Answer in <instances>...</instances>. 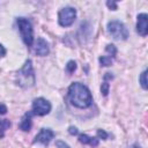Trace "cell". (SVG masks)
Instances as JSON below:
<instances>
[{
  "instance_id": "cell-10",
  "label": "cell",
  "mask_w": 148,
  "mask_h": 148,
  "mask_svg": "<svg viewBox=\"0 0 148 148\" xmlns=\"http://www.w3.org/2000/svg\"><path fill=\"white\" fill-rule=\"evenodd\" d=\"M34 51L36 54L38 56H46L49 53V45L46 43V40H44L43 38H37L35 46H34Z\"/></svg>"
},
{
  "instance_id": "cell-19",
  "label": "cell",
  "mask_w": 148,
  "mask_h": 148,
  "mask_svg": "<svg viewBox=\"0 0 148 148\" xmlns=\"http://www.w3.org/2000/svg\"><path fill=\"white\" fill-rule=\"evenodd\" d=\"M5 53H6V50H5V47L0 44V58H2V57L5 56Z\"/></svg>"
},
{
  "instance_id": "cell-3",
  "label": "cell",
  "mask_w": 148,
  "mask_h": 148,
  "mask_svg": "<svg viewBox=\"0 0 148 148\" xmlns=\"http://www.w3.org/2000/svg\"><path fill=\"white\" fill-rule=\"evenodd\" d=\"M17 25H18L23 42L25 43V45L31 46L32 42H34V32H32L31 22L25 17H18L17 18Z\"/></svg>"
},
{
  "instance_id": "cell-14",
  "label": "cell",
  "mask_w": 148,
  "mask_h": 148,
  "mask_svg": "<svg viewBox=\"0 0 148 148\" xmlns=\"http://www.w3.org/2000/svg\"><path fill=\"white\" fill-rule=\"evenodd\" d=\"M10 126V121L8 119H0V136H3L5 131Z\"/></svg>"
},
{
  "instance_id": "cell-18",
  "label": "cell",
  "mask_w": 148,
  "mask_h": 148,
  "mask_svg": "<svg viewBox=\"0 0 148 148\" xmlns=\"http://www.w3.org/2000/svg\"><path fill=\"white\" fill-rule=\"evenodd\" d=\"M56 145H57V147L58 148H69V146L68 145H66L65 142H62V141H57L56 142Z\"/></svg>"
},
{
  "instance_id": "cell-7",
  "label": "cell",
  "mask_w": 148,
  "mask_h": 148,
  "mask_svg": "<svg viewBox=\"0 0 148 148\" xmlns=\"http://www.w3.org/2000/svg\"><path fill=\"white\" fill-rule=\"evenodd\" d=\"M105 52H106V54H105V56H102V57L99 58V62H101L102 66H110V65L112 64L114 57H116L117 50H116L114 45L109 44V45H106Z\"/></svg>"
},
{
  "instance_id": "cell-20",
  "label": "cell",
  "mask_w": 148,
  "mask_h": 148,
  "mask_svg": "<svg viewBox=\"0 0 148 148\" xmlns=\"http://www.w3.org/2000/svg\"><path fill=\"white\" fill-rule=\"evenodd\" d=\"M106 5H108V6H109V7H110V8H111V7H112V8H113V9H116V8H117V5H116V3H114V2H110V1H108V3H106Z\"/></svg>"
},
{
  "instance_id": "cell-2",
  "label": "cell",
  "mask_w": 148,
  "mask_h": 148,
  "mask_svg": "<svg viewBox=\"0 0 148 148\" xmlns=\"http://www.w3.org/2000/svg\"><path fill=\"white\" fill-rule=\"evenodd\" d=\"M16 82H17L18 86H21L23 88H28V87L34 86V83H35V74H34L31 60H27L24 62L23 67L21 68V71L17 72Z\"/></svg>"
},
{
  "instance_id": "cell-5",
  "label": "cell",
  "mask_w": 148,
  "mask_h": 148,
  "mask_svg": "<svg viewBox=\"0 0 148 148\" xmlns=\"http://www.w3.org/2000/svg\"><path fill=\"white\" fill-rule=\"evenodd\" d=\"M76 17V10L73 7H65L59 12L58 20L59 24L62 27H69Z\"/></svg>"
},
{
  "instance_id": "cell-15",
  "label": "cell",
  "mask_w": 148,
  "mask_h": 148,
  "mask_svg": "<svg viewBox=\"0 0 148 148\" xmlns=\"http://www.w3.org/2000/svg\"><path fill=\"white\" fill-rule=\"evenodd\" d=\"M146 76H147V71H143L140 75V83L142 86L143 89H147V80H146Z\"/></svg>"
},
{
  "instance_id": "cell-17",
  "label": "cell",
  "mask_w": 148,
  "mask_h": 148,
  "mask_svg": "<svg viewBox=\"0 0 148 148\" xmlns=\"http://www.w3.org/2000/svg\"><path fill=\"white\" fill-rule=\"evenodd\" d=\"M97 135H98L99 138H102V139H106V138H108V134H106L103 130H98V131H97Z\"/></svg>"
},
{
  "instance_id": "cell-1",
  "label": "cell",
  "mask_w": 148,
  "mask_h": 148,
  "mask_svg": "<svg viewBox=\"0 0 148 148\" xmlns=\"http://www.w3.org/2000/svg\"><path fill=\"white\" fill-rule=\"evenodd\" d=\"M68 98L73 105L81 108V109L90 106L92 102V97H91L89 89L80 82H74L69 86Z\"/></svg>"
},
{
  "instance_id": "cell-12",
  "label": "cell",
  "mask_w": 148,
  "mask_h": 148,
  "mask_svg": "<svg viewBox=\"0 0 148 148\" xmlns=\"http://www.w3.org/2000/svg\"><path fill=\"white\" fill-rule=\"evenodd\" d=\"M20 128L23 131H29L31 128V112H28L23 116L20 123Z\"/></svg>"
},
{
  "instance_id": "cell-4",
  "label": "cell",
  "mask_w": 148,
  "mask_h": 148,
  "mask_svg": "<svg viewBox=\"0 0 148 148\" xmlns=\"http://www.w3.org/2000/svg\"><path fill=\"white\" fill-rule=\"evenodd\" d=\"M108 31L114 39H126L128 31L126 27L119 21H111L108 23Z\"/></svg>"
},
{
  "instance_id": "cell-9",
  "label": "cell",
  "mask_w": 148,
  "mask_h": 148,
  "mask_svg": "<svg viewBox=\"0 0 148 148\" xmlns=\"http://www.w3.org/2000/svg\"><path fill=\"white\" fill-rule=\"evenodd\" d=\"M54 136V133L50 130V128H42L40 132L36 135L34 142H40L44 145H47Z\"/></svg>"
},
{
  "instance_id": "cell-8",
  "label": "cell",
  "mask_w": 148,
  "mask_h": 148,
  "mask_svg": "<svg viewBox=\"0 0 148 148\" xmlns=\"http://www.w3.org/2000/svg\"><path fill=\"white\" fill-rule=\"evenodd\" d=\"M136 31L141 36H146L148 34V16H147V14L142 13V14H139L138 15Z\"/></svg>"
},
{
  "instance_id": "cell-16",
  "label": "cell",
  "mask_w": 148,
  "mask_h": 148,
  "mask_svg": "<svg viewBox=\"0 0 148 148\" xmlns=\"http://www.w3.org/2000/svg\"><path fill=\"white\" fill-rule=\"evenodd\" d=\"M75 68H76L75 61H68V64H67V66H66V69H67L69 73H73V72L75 71Z\"/></svg>"
},
{
  "instance_id": "cell-11",
  "label": "cell",
  "mask_w": 148,
  "mask_h": 148,
  "mask_svg": "<svg viewBox=\"0 0 148 148\" xmlns=\"http://www.w3.org/2000/svg\"><path fill=\"white\" fill-rule=\"evenodd\" d=\"M79 141L81 143H84V145H90L92 147H96L98 145V139L97 138H91L87 134H80L79 136Z\"/></svg>"
},
{
  "instance_id": "cell-6",
  "label": "cell",
  "mask_w": 148,
  "mask_h": 148,
  "mask_svg": "<svg viewBox=\"0 0 148 148\" xmlns=\"http://www.w3.org/2000/svg\"><path fill=\"white\" fill-rule=\"evenodd\" d=\"M51 110V104L50 102H47L45 98L39 97L36 98L32 102V113L37 114V116H45L50 112Z\"/></svg>"
},
{
  "instance_id": "cell-22",
  "label": "cell",
  "mask_w": 148,
  "mask_h": 148,
  "mask_svg": "<svg viewBox=\"0 0 148 148\" xmlns=\"http://www.w3.org/2000/svg\"><path fill=\"white\" fill-rule=\"evenodd\" d=\"M128 148H141V147L138 146V145H133V146H131V147H128Z\"/></svg>"
},
{
  "instance_id": "cell-21",
  "label": "cell",
  "mask_w": 148,
  "mask_h": 148,
  "mask_svg": "<svg viewBox=\"0 0 148 148\" xmlns=\"http://www.w3.org/2000/svg\"><path fill=\"white\" fill-rule=\"evenodd\" d=\"M69 133L71 134H77V130L75 127H69Z\"/></svg>"
},
{
  "instance_id": "cell-13",
  "label": "cell",
  "mask_w": 148,
  "mask_h": 148,
  "mask_svg": "<svg viewBox=\"0 0 148 148\" xmlns=\"http://www.w3.org/2000/svg\"><path fill=\"white\" fill-rule=\"evenodd\" d=\"M110 77H112V75H111L110 73H106V74L104 75V82L102 83V87H101V90H102V92H103L104 96H106L108 92H109V83H108V79H110Z\"/></svg>"
}]
</instances>
